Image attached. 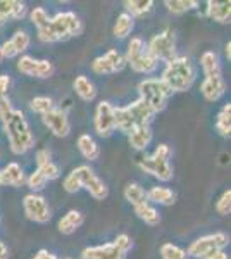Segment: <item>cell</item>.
Wrapping results in <instances>:
<instances>
[{
    "label": "cell",
    "mask_w": 231,
    "mask_h": 259,
    "mask_svg": "<svg viewBox=\"0 0 231 259\" xmlns=\"http://www.w3.org/2000/svg\"><path fill=\"white\" fill-rule=\"evenodd\" d=\"M0 121L9 140V147L16 156H23L35 147V135L23 111L9 107L7 111L0 112Z\"/></svg>",
    "instance_id": "6da1fadb"
},
{
    "label": "cell",
    "mask_w": 231,
    "mask_h": 259,
    "mask_svg": "<svg viewBox=\"0 0 231 259\" xmlns=\"http://www.w3.org/2000/svg\"><path fill=\"white\" fill-rule=\"evenodd\" d=\"M38 31V40L43 44H56V41L69 40L83 33V21L73 11L57 12L50 16V21Z\"/></svg>",
    "instance_id": "7a4b0ae2"
},
{
    "label": "cell",
    "mask_w": 231,
    "mask_h": 259,
    "mask_svg": "<svg viewBox=\"0 0 231 259\" xmlns=\"http://www.w3.org/2000/svg\"><path fill=\"white\" fill-rule=\"evenodd\" d=\"M161 80L173 94L188 92L197 80V68L188 56H176L173 61L166 62Z\"/></svg>",
    "instance_id": "3957f363"
},
{
    "label": "cell",
    "mask_w": 231,
    "mask_h": 259,
    "mask_svg": "<svg viewBox=\"0 0 231 259\" xmlns=\"http://www.w3.org/2000/svg\"><path fill=\"white\" fill-rule=\"evenodd\" d=\"M171 156H173V150L167 144H159L155 150L150 156H145L138 161V168L144 173L150 175V177L157 178L159 182L167 183L171 182L174 177L173 166H171Z\"/></svg>",
    "instance_id": "277c9868"
},
{
    "label": "cell",
    "mask_w": 231,
    "mask_h": 259,
    "mask_svg": "<svg viewBox=\"0 0 231 259\" xmlns=\"http://www.w3.org/2000/svg\"><path fill=\"white\" fill-rule=\"evenodd\" d=\"M126 64L129 66L135 73L140 74H152L157 71L159 62L150 56L147 50V44L140 36H133L126 45V52L123 54Z\"/></svg>",
    "instance_id": "5b68a950"
},
{
    "label": "cell",
    "mask_w": 231,
    "mask_h": 259,
    "mask_svg": "<svg viewBox=\"0 0 231 259\" xmlns=\"http://www.w3.org/2000/svg\"><path fill=\"white\" fill-rule=\"evenodd\" d=\"M138 95L140 100H144L147 106L152 109L155 114L162 112L169 104V99L173 95V92L166 87L161 78H145L138 83Z\"/></svg>",
    "instance_id": "8992f818"
},
{
    "label": "cell",
    "mask_w": 231,
    "mask_h": 259,
    "mask_svg": "<svg viewBox=\"0 0 231 259\" xmlns=\"http://www.w3.org/2000/svg\"><path fill=\"white\" fill-rule=\"evenodd\" d=\"M147 50L150 56L157 62H169L173 61L178 54H176V35L173 30L166 28V30L155 33L152 38L147 44Z\"/></svg>",
    "instance_id": "52a82bcc"
},
{
    "label": "cell",
    "mask_w": 231,
    "mask_h": 259,
    "mask_svg": "<svg viewBox=\"0 0 231 259\" xmlns=\"http://www.w3.org/2000/svg\"><path fill=\"white\" fill-rule=\"evenodd\" d=\"M229 244V239L226 233L216 232V233H209V235H202L199 239H195L188 245V257L193 259H205L209 257L212 252L216 250L224 249Z\"/></svg>",
    "instance_id": "ba28073f"
},
{
    "label": "cell",
    "mask_w": 231,
    "mask_h": 259,
    "mask_svg": "<svg viewBox=\"0 0 231 259\" xmlns=\"http://www.w3.org/2000/svg\"><path fill=\"white\" fill-rule=\"evenodd\" d=\"M73 171H74V175H76L81 190H86L95 200H104L109 197L107 183L104 182L90 166L81 164V166H78V168H74Z\"/></svg>",
    "instance_id": "9c48e42d"
},
{
    "label": "cell",
    "mask_w": 231,
    "mask_h": 259,
    "mask_svg": "<svg viewBox=\"0 0 231 259\" xmlns=\"http://www.w3.org/2000/svg\"><path fill=\"white\" fill-rule=\"evenodd\" d=\"M23 211L26 218L33 223L45 225L52 218V209H50L47 199L40 194H26L23 199Z\"/></svg>",
    "instance_id": "30bf717a"
},
{
    "label": "cell",
    "mask_w": 231,
    "mask_h": 259,
    "mask_svg": "<svg viewBox=\"0 0 231 259\" xmlns=\"http://www.w3.org/2000/svg\"><path fill=\"white\" fill-rule=\"evenodd\" d=\"M16 68L24 76L38 78V80H47L56 71L54 64L49 59H35L31 56H21L16 62Z\"/></svg>",
    "instance_id": "8fae6325"
},
{
    "label": "cell",
    "mask_w": 231,
    "mask_h": 259,
    "mask_svg": "<svg viewBox=\"0 0 231 259\" xmlns=\"http://www.w3.org/2000/svg\"><path fill=\"white\" fill-rule=\"evenodd\" d=\"M124 66L126 61L123 54L116 49H111L104 56L95 57L94 62H91V71L95 74H100V76H109V74H116L123 71Z\"/></svg>",
    "instance_id": "7c38bea8"
},
{
    "label": "cell",
    "mask_w": 231,
    "mask_h": 259,
    "mask_svg": "<svg viewBox=\"0 0 231 259\" xmlns=\"http://www.w3.org/2000/svg\"><path fill=\"white\" fill-rule=\"evenodd\" d=\"M114 109L111 102L102 100V102L97 104L95 109V118H94V126L99 137L102 139H109L112 133L116 132V124H114Z\"/></svg>",
    "instance_id": "4fadbf2b"
},
{
    "label": "cell",
    "mask_w": 231,
    "mask_h": 259,
    "mask_svg": "<svg viewBox=\"0 0 231 259\" xmlns=\"http://www.w3.org/2000/svg\"><path fill=\"white\" fill-rule=\"evenodd\" d=\"M41 121L43 124L49 128V132L52 133L57 139H66V137L71 133V121L68 112L61 107H54L52 111L47 112V114L41 116Z\"/></svg>",
    "instance_id": "5bb4252c"
},
{
    "label": "cell",
    "mask_w": 231,
    "mask_h": 259,
    "mask_svg": "<svg viewBox=\"0 0 231 259\" xmlns=\"http://www.w3.org/2000/svg\"><path fill=\"white\" fill-rule=\"evenodd\" d=\"M29 45H31V36L28 35V31L18 30L9 40L0 45L2 59H14V57H19L21 54H24L29 49Z\"/></svg>",
    "instance_id": "9a60e30c"
},
{
    "label": "cell",
    "mask_w": 231,
    "mask_h": 259,
    "mask_svg": "<svg viewBox=\"0 0 231 259\" xmlns=\"http://www.w3.org/2000/svg\"><path fill=\"white\" fill-rule=\"evenodd\" d=\"M126 254L128 252H124L116 242H107L83 249L81 259H126Z\"/></svg>",
    "instance_id": "2e32d148"
},
{
    "label": "cell",
    "mask_w": 231,
    "mask_h": 259,
    "mask_svg": "<svg viewBox=\"0 0 231 259\" xmlns=\"http://www.w3.org/2000/svg\"><path fill=\"white\" fill-rule=\"evenodd\" d=\"M200 94L207 102H217L224 97L226 94V81L222 78V74L219 76H207L204 78L200 83Z\"/></svg>",
    "instance_id": "e0dca14e"
},
{
    "label": "cell",
    "mask_w": 231,
    "mask_h": 259,
    "mask_svg": "<svg viewBox=\"0 0 231 259\" xmlns=\"http://www.w3.org/2000/svg\"><path fill=\"white\" fill-rule=\"evenodd\" d=\"M28 14V7L19 0H0V26L7 21H21Z\"/></svg>",
    "instance_id": "ac0fdd59"
},
{
    "label": "cell",
    "mask_w": 231,
    "mask_h": 259,
    "mask_svg": "<svg viewBox=\"0 0 231 259\" xmlns=\"http://www.w3.org/2000/svg\"><path fill=\"white\" fill-rule=\"evenodd\" d=\"M126 111H128V114L131 116L133 123H135V126H144V124H150L155 118V112L150 109L149 106L144 102V100L136 99L135 102L128 104V106H124Z\"/></svg>",
    "instance_id": "d6986e66"
},
{
    "label": "cell",
    "mask_w": 231,
    "mask_h": 259,
    "mask_svg": "<svg viewBox=\"0 0 231 259\" xmlns=\"http://www.w3.org/2000/svg\"><path fill=\"white\" fill-rule=\"evenodd\" d=\"M0 183L7 187H23L26 183V175L18 162H9L4 169H0Z\"/></svg>",
    "instance_id": "ffe728a7"
},
{
    "label": "cell",
    "mask_w": 231,
    "mask_h": 259,
    "mask_svg": "<svg viewBox=\"0 0 231 259\" xmlns=\"http://www.w3.org/2000/svg\"><path fill=\"white\" fill-rule=\"evenodd\" d=\"M205 16L214 23L228 24L231 18V4L229 2H216V0H209L205 4Z\"/></svg>",
    "instance_id": "44dd1931"
},
{
    "label": "cell",
    "mask_w": 231,
    "mask_h": 259,
    "mask_svg": "<svg viewBox=\"0 0 231 259\" xmlns=\"http://www.w3.org/2000/svg\"><path fill=\"white\" fill-rule=\"evenodd\" d=\"M154 132L150 124H144V126H136L128 133V142L135 150H145L152 144Z\"/></svg>",
    "instance_id": "7402d4cb"
},
{
    "label": "cell",
    "mask_w": 231,
    "mask_h": 259,
    "mask_svg": "<svg viewBox=\"0 0 231 259\" xmlns=\"http://www.w3.org/2000/svg\"><path fill=\"white\" fill-rule=\"evenodd\" d=\"M83 223H85V216H83V212L76 211V209H71V211L66 212L61 220H59L57 228L62 235H73L74 232H78V230L83 227Z\"/></svg>",
    "instance_id": "603a6c76"
},
{
    "label": "cell",
    "mask_w": 231,
    "mask_h": 259,
    "mask_svg": "<svg viewBox=\"0 0 231 259\" xmlns=\"http://www.w3.org/2000/svg\"><path fill=\"white\" fill-rule=\"evenodd\" d=\"M147 200L159 206H173L176 202V194L166 185H154L152 189L147 192Z\"/></svg>",
    "instance_id": "cb8c5ba5"
},
{
    "label": "cell",
    "mask_w": 231,
    "mask_h": 259,
    "mask_svg": "<svg viewBox=\"0 0 231 259\" xmlns=\"http://www.w3.org/2000/svg\"><path fill=\"white\" fill-rule=\"evenodd\" d=\"M73 89L76 92V95L85 102H91L97 97V87L95 83L90 80L85 74H79V76L74 78L73 81Z\"/></svg>",
    "instance_id": "d4e9b609"
},
{
    "label": "cell",
    "mask_w": 231,
    "mask_h": 259,
    "mask_svg": "<svg viewBox=\"0 0 231 259\" xmlns=\"http://www.w3.org/2000/svg\"><path fill=\"white\" fill-rule=\"evenodd\" d=\"M78 150L81 152V156L85 157L86 161H97L100 157V145L97 144V140L88 133H83V135L78 137Z\"/></svg>",
    "instance_id": "484cf974"
},
{
    "label": "cell",
    "mask_w": 231,
    "mask_h": 259,
    "mask_svg": "<svg viewBox=\"0 0 231 259\" xmlns=\"http://www.w3.org/2000/svg\"><path fill=\"white\" fill-rule=\"evenodd\" d=\"M200 68H202L204 78L207 76H219L222 74V68H221V59L216 52L212 50H207L200 56Z\"/></svg>",
    "instance_id": "4316f807"
},
{
    "label": "cell",
    "mask_w": 231,
    "mask_h": 259,
    "mask_svg": "<svg viewBox=\"0 0 231 259\" xmlns=\"http://www.w3.org/2000/svg\"><path fill=\"white\" fill-rule=\"evenodd\" d=\"M133 30H135V19L129 14H126V12H121L116 18L114 26H112V35H114V38L126 40L133 33Z\"/></svg>",
    "instance_id": "83f0119b"
},
{
    "label": "cell",
    "mask_w": 231,
    "mask_h": 259,
    "mask_svg": "<svg viewBox=\"0 0 231 259\" xmlns=\"http://www.w3.org/2000/svg\"><path fill=\"white\" fill-rule=\"evenodd\" d=\"M124 12L129 14L133 19L135 18H144V16L150 14L154 9L152 0H126L124 2Z\"/></svg>",
    "instance_id": "f1b7e54d"
},
{
    "label": "cell",
    "mask_w": 231,
    "mask_h": 259,
    "mask_svg": "<svg viewBox=\"0 0 231 259\" xmlns=\"http://www.w3.org/2000/svg\"><path fill=\"white\" fill-rule=\"evenodd\" d=\"M123 195H124V199L128 200V202L131 204L133 207L140 206V204L149 202V200H147V190L140 185V183H135V182L128 183V185L124 187Z\"/></svg>",
    "instance_id": "f546056e"
},
{
    "label": "cell",
    "mask_w": 231,
    "mask_h": 259,
    "mask_svg": "<svg viewBox=\"0 0 231 259\" xmlns=\"http://www.w3.org/2000/svg\"><path fill=\"white\" fill-rule=\"evenodd\" d=\"M133 209H135V214L138 218L144 221L145 225H149V227H157L161 223V214H159V211L150 202L140 204V206L133 207Z\"/></svg>",
    "instance_id": "4dcf8cb0"
},
{
    "label": "cell",
    "mask_w": 231,
    "mask_h": 259,
    "mask_svg": "<svg viewBox=\"0 0 231 259\" xmlns=\"http://www.w3.org/2000/svg\"><path fill=\"white\" fill-rule=\"evenodd\" d=\"M216 130L221 137L229 139L231 135V104H224L216 116Z\"/></svg>",
    "instance_id": "1f68e13d"
},
{
    "label": "cell",
    "mask_w": 231,
    "mask_h": 259,
    "mask_svg": "<svg viewBox=\"0 0 231 259\" xmlns=\"http://www.w3.org/2000/svg\"><path fill=\"white\" fill-rule=\"evenodd\" d=\"M164 6H166V9L169 11L171 14L181 16L190 11H195L197 7H199V2H197V0H166Z\"/></svg>",
    "instance_id": "d6a6232c"
},
{
    "label": "cell",
    "mask_w": 231,
    "mask_h": 259,
    "mask_svg": "<svg viewBox=\"0 0 231 259\" xmlns=\"http://www.w3.org/2000/svg\"><path fill=\"white\" fill-rule=\"evenodd\" d=\"M56 107V104H54V99L52 97H47V95H38V97H33L29 100V109H31L35 114H47Z\"/></svg>",
    "instance_id": "836d02e7"
},
{
    "label": "cell",
    "mask_w": 231,
    "mask_h": 259,
    "mask_svg": "<svg viewBox=\"0 0 231 259\" xmlns=\"http://www.w3.org/2000/svg\"><path fill=\"white\" fill-rule=\"evenodd\" d=\"M159 254H161V259H190L187 249L179 247L176 244H171V242L162 244L161 249H159Z\"/></svg>",
    "instance_id": "e575fe53"
},
{
    "label": "cell",
    "mask_w": 231,
    "mask_h": 259,
    "mask_svg": "<svg viewBox=\"0 0 231 259\" xmlns=\"http://www.w3.org/2000/svg\"><path fill=\"white\" fill-rule=\"evenodd\" d=\"M9 89H11V76L9 74H0V112L7 111L11 106L9 100Z\"/></svg>",
    "instance_id": "d590c367"
},
{
    "label": "cell",
    "mask_w": 231,
    "mask_h": 259,
    "mask_svg": "<svg viewBox=\"0 0 231 259\" xmlns=\"http://www.w3.org/2000/svg\"><path fill=\"white\" fill-rule=\"evenodd\" d=\"M47 183H49V180L45 178L38 169H35L26 178V185H28V189L33 192V194H38L40 190H43L45 187H47Z\"/></svg>",
    "instance_id": "8d00e7d4"
},
{
    "label": "cell",
    "mask_w": 231,
    "mask_h": 259,
    "mask_svg": "<svg viewBox=\"0 0 231 259\" xmlns=\"http://www.w3.org/2000/svg\"><path fill=\"white\" fill-rule=\"evenodd\" d=\"M36 169H38L40 173L49 180V182H54V180H57L59 177H61V168H59L54 161L41 162V164L36 166Z\"/></svg>",
    "instance_id": "74e56055"
},
{
    "label": "cell",
    "mask_w": 231,
    "mask_h": 259,
    "mask_svg": "<svg viewBox=\"0 0 231 259\" xmlns=\"http://www.w3.org/2000/svg\"><path fill=\"white\" fill-rule=\"evenodd\" d=\"M29 19L36 26V30H40V28H43L50 21V14L45 7H35V9L29 12Z\"/></svg>",
    "instance_id": "f35d334b"
},
{
    "label": "cell",
    "mask_w": 231,
    "mask_h": 259,
    "mask_svg": "<svg viewBox=\"0 0 231 259\" xmlns=\"http://www.w3.org/2000/svg\"><path fill=\"white\" fill-rule=\"evenodd\" d=\"M216 211L219 216H228L231 212V190H224L216 200Z\"/></svg>",
    "instance_id": "ab89813d"
},
{
    "label": "cell",
    "mask_w": 231,
    "mask_h": 259,
    "mask_svg": "<svg viewBox=\"0 0 231 259\" xmlns=\"http://www.w3.org/2000/svg\"><path fill=\"white\" fill-rule=\"evenodd\" d=\"M31 259H59V257H57L54 252H50V250H47V249H40L38 252H36Z\"/></svg>",
    "instance_id": "60d3db41"
},
{
    "label": "cell",
    "mask_w": 231,
    "mask_h": 259,
    "mask_svg": "<svg viewBox=\"0 0 231 259\" xmlns=\"http://www.w3.org/2000/svg\"><path fill=\"white\" fill-rule=\"evenodd\" d=\"M205 259H229V254L226 252L224 249H221V250H216V252H212L209 257H205Z\"/></svg>",
    "instance_id": "b9f144b4"
},
{
    "label": "cell",
    "mask_w": 231,
    "mask_h": 259,
    "mask_svg": "<svg viewBox=\"0 0 231 259\" xmlns=\"http://www.w3.org/2000/svg\"><path fill=\"white\" fill-rule=\"evenodd\" d=\"M9 257V249L4 242H0V259H7Z\"/></svg>",
    "instance_id": "7bdbcfd3"
},
{
    "label": "cell",
    "mask_w": 231,
    "mask_h": 259,
    "mask_svg": "<svg viewBox=\"0 0 231 259\" xmlns=\"http://www.w3.org/2000/svg\"><path fill=\"white\" fill-rule=\"evenodd\" d=\"M231 44H229V41H228V44H226L224 45V56H226V59H228L229 61V57H231Z\"/></svg>",
    "instance_id": "ee69618b"
},
{
    "label": "cell",
    "mask_w": 231,
    "mask_h": 259,
    "mask_svg": "<svg viewBox=\"0 0 231 259\" xmlns=\"http://www.w3.org/2000/svg\"><path fill=\"white\" fill-rule=\"evenodd\" d=\"M2 61H4V59H2V54H0V62H2Z\"/></svg>",
    "instance_id": "f6af8a7d"
},
{
    "label": "cell",
    "mask_w": 231,
    "mask_h": 259,
    "mask_svg": "<svg viewBox=\"0 0 231 259\" xmlns=\"http://www.w3.org/2000/svg\"><path fill=\"white\" fill-rule=\"evenodd\" d=\"M66 259H73V257H66Z\"/></svg>",
    "instance_id": "bcb514c9"
},
{
    "label": "cell",
    "mask_w": 231,
    "mask_h": 259,
    "mask_svg": "<svg viewBox=\"0 0 231 259\" xmlns=\"http://www.w3.org/2000/svg\"><path fill=\"white\" fill-rule=\"evenodd\" d=\"M0 187H2V183H0Z\"/></svg>",
    "instance_id": "7dc6e473"
}]
</instances>
